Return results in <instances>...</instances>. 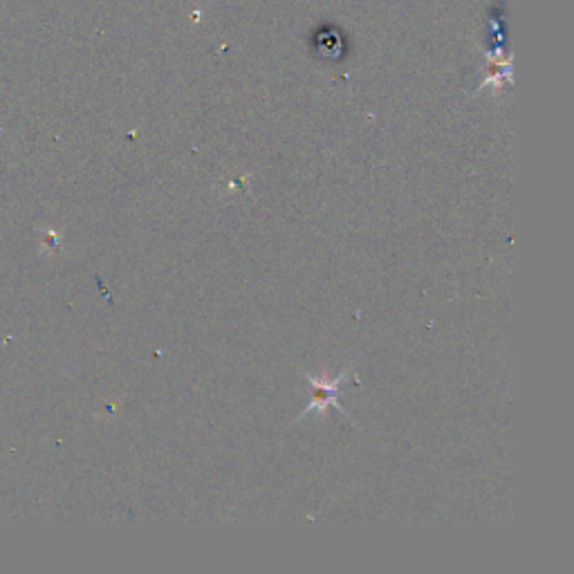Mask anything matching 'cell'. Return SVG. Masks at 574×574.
Instances as JSON below:
<instances>
[{"instance_id":"cell-1","label":"cell","mask_w":574,"mask_h":574,"mask_svg":"<svg viewBox=\"0 0 574 574\" xmlns=\"http://www.w3.org/2000/svg\"><path fill=\"white\" fill-rule=\"evenodd\" d=\"M353 370H348V373H341L335 379H328V377H317V375H305L308 379L310 386H312V402L305 406L303 413L299 415V420L305 418V415H310L312 411H319V413H326L330 406L332 409H337L341 413L348 411L341 406V393H344V388L353 382Z\"/></svg>"}]
</instances>
